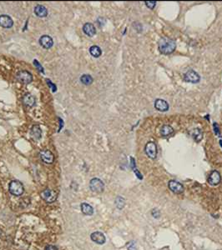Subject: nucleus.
<instances>
[{"mask_svg":"<svg viewBox=\"0 0 222 250\" xmlns=\"http://www.w3.org/2000/svg\"><path fill=\"white\" fill-rule=\"evenodd\" d=\"M158 48L161 54H171L176 50V43L173 39L165 37L160 39L158 43Z\"/></svg>","mask_w":222,"mask_h":250,"instance_id":"nucleus-1","label":"nucleus"},{"mask_svg":"<svg viewBox=\"0 0 222 250\" xmlns=\"http://www.w3.org/2000/svg\"><path fill=\"white\" fill-rule=\"evenodd\" d=\"M8 189H9V192L14 196H20L24 192V185L19 181H17V180H14V181L10 183L9 186H8Z\"/></svg>","mask_w":222,"mask_h":250,"instance_id":"nucleus-2","label":"nucleus"},{"mask_svg":"<svg viewBox=\"0 0 222 250\" xmlns=\"http://www.w3.org/2000/svg\"><path fill=\"white\" fill-rule=\"evenodd\" d=\"M89 188L93 192L102 193L105 189V184H104L102 180H100V178H95L90 180Z\"/></svg>","mask_w":222,"mask_h":250,"instance_id":"nucleus-3","label":"nucleus"},{"mask_svg":"<svg viewBox=\"0 0 222 250\" xmlns=\"http://www.w3.org/2000/svg\"><path fill=\"white\" fill-rule=\"evenodd\" d=\"M144 152L149 158L154 159L157 157V146L154 142H148L144 147Z\"/></svg>","mask_w":222,"mask_h":250,"instance_id":"nucleus-4","label":"nucleus"},{"mask_svg":"<svg viewBox=\"0 0 222 250\" xmlns=\"http://www.w3.org/2000/svg\"><path fill=\"white\" fill-rule=\"evenodd\" d=\"M184 79L186 82L192 83H197L200 82V77L195 71L189 70L187 71L185 75H184Z\"/></svg>","mask_w":222,"mask_h":250,"instance_id":"nucleus-5","label":"nucleus"},{"mask_svg":"<svg viewBox=\"0 0 222 250\" xmlns=\"http://www.w3.org/2000/svg\"><path fill=\"white\" fill-rule=\"evenodd\" d=\"M17 78L18 80L20 81L21 83L28 84V83H30L33 81V75L28 71L22 70L19 71L17 73Z\"/></svg>","mask_w":222,"mask_h":250,"instance_id":"nucleus-6","label":"nucleus"},{"mask_svg":"<svg viewBox=\"0 0 222 250\" xmlns=\"http://www.w3.org/2000/svg\"><path fill=\"white\" fill-rule=\"evenodd\" d=\"M168 187L171 189V192H173L174 194H181L184 192L183 185L178 181H176V180L169 181Z\"/></svg>","mask_w":222,"mask_h":250,"instance_id":"nucleus-7","label":"nucleus"},{"mask_svg":"<svg viewBox=\"0 0 222 250\" xmlns=\"http://www.w3.org/2000/svg\"><path fill=\"white\" fill-rule=\"evenodd\" d=\"M42 199H44V201H46L47 203H53L57 199V194L56 193L50 189H45L43 192H41L40 194Z\"/></svg>","mask_w":222,"mask_h":250,"instance_id":"nucleus-8","label":"nucleus"},{"mask_svg":"<svg viewBox=\"0 0 222 250\" xmlns=\"http://www.w3.org/2000/svg\"><path fill=\"white\" fill-rule=\"evenodd\" d=\"M39 44L44 49H49L53 47L54 45V41L50 36L49 35H43V36L39 39Z\"/></svg>","mask_w":222,"mask_h":250,"instance_id":"nucleus-9","label":"nucleus"},{"mask_svg":"<svg viewBox=\"0 0 222 250\" xmlns=\"http://www.w3.org/2000/svg\"><path fill=\"white\" fill-rule=\"evenodd\" d=\"M208 182L210 185L215 186L220 184V173L216 171V170H213L212 172L210 173L208 178Z\"/></svg>","mask_w":222,"mask_h":250,"instance_id":"nucleus-10","label":"nucleus"},{"mask_svg":"<svg viewBox=\"0 0 222 250\" xmlns=\"http://www.w3.org/2000/svg\"><path fill=\"white\" fill-rule=\"evenodd\" d=\"M14 25V21L8 15H0V26L4 29H10Z\"/></svg>","mask_w":222,"mask_h":250,"instance_id":"nucleus-11","label":"nucleus"},{"mask_svg":"<svg viewBox=\"0 0 222 250\" xmlns=\"http://www.w3.org/2000/svg\"><path fill=\"white\" fill-rule=\"evenodd\" d=\"M40 156H41L42 160L44 161V163H52L54 162V156L49 150H47V149L43 150L41 153H40Z\"/></svg>","mask_w":222,"mask_h":250,"instance_id":"nucleus-12","label":"nucleus"},{"mask_svg":"<svg viewBox=\"0 0 222 250\" xmlns=\"http://www.w3.org/2000/svg\"><path fill=\"white\" fill-rule=\"evenodd\" d=\"M154 108L159 111L165 112L169 109V104L165 100L158 98L154 102Z\"/></svg>","mask_w":222,"mask_h":250,"instance_id":"nucleus-13","label":"nucleus"},{"mask_svg":"<svg viewBox=\"0 0 222 250\" xmlns=\"http://www.w3.org/2000/svg\"><path fill=\"white\" fill-rule=\"evenodd\" d=\"M91 239L98 244H104L106 241V238H105L104 233H102L101 232H95V233H92Z\"/></svg>","mask_w":222,"mask_h":250,"instance_id":"nucleus-14","label":"nucleus"},{"mask_svg":"<svg viewBox=\"0 0 222 250\" xmlns=\"http://www.w3.org/2000/svg\"><path fill=\"white\" fill-rule=\"evenodd\" d=\"M83 30L84 33L88 35L89 37H93L95 34H96V29H95V27L92 24L90 23H87L85 24L84 25L83 27Z\"/></svg>","mask_w":222,"mask_h":250,"instance_id":"nucleus-15","label":"nucleus"},{"mask_svg":"<svg viewBox=\"0 0 222 250\" xmlns=\"http://www.w3.org/2000/svg\"><path fill=\"white\" fill-rule=\"evenodd\" d=\"M34 13L37 16L40 18H44L48 15V10L43 5H37L36 7L34 8Z\"/></svg>","mask_w":222,"mask_h":250,"instance_id":"nucleus-16","label":"nucleus"},{"mask_svg":"<svg viewBox=\"0 0 222 250\" xmlns=\"http://www.w3.org/2000/svg\"><path fill=\"white\" fill-rule=\"evenodd\" d=\"M23 102L24 104L26 106L28 107H33L35 104V98L31 93H26V94L24 96V98H23Z\"/></svg>","mask_w":222,"mask_h":250,"instance_id":"nucleus-17","label":"nucleus"},{"mask_svg":"<svg viewBox=\"0 0 222 250\" xmlns=\"http://www.w3.org/2000/svg\"><path fill=\"white\" fill-rule=\"evenodd\" d=\"M173 132H174V129H173V128L171 126V125L165 124V125H163V126L161 127L160 134L162 136H164V137L170 136L171 134H173Z\"/></svg>","mask_w":222,"mask_h":250,"instance_id":"nucleus-18","label":"nucleus"},{"mask_svg":"<svg viewBox=\"0 0 222 250\" xmlns=\"http://www.w3.org/2000/svg\"><path fill=\"white\" fill-rule=\"evenodd\" d=\"M81 211L85 215H92L94 214L93 207L90 206L89 204H86V203L81 204Z\"/></svg>","mask_w":222,"mask_h":250,"instance_id":"nucleus-19","label":"nucleus"},{"mask_svg":"<svg viewBox=\"0 0 222 250\" xmlns=\"http://www.w3.org/2000/svg\"><path fill=\"white\" fill-rule=\"evenodd\" d=\"M89 53L95 58H99L102 54V50L99 46L94 45V46H91L89 48Z\"/></svg>","mask_w":222,"mask_h":250,"instance_id":"nucleus-20","label":"nucleus"},{"mask_svg":"<svg viewBox=\"0 0 222 250\" xmlns=\"http://www.w3.org/2000/svg\"><path fill=\"white\" fill-rule=\"evenodd\" d=\"M191 136L196 142H200L203 138V133L200 129H195L191 132Z\"/></svg>","mask_w":222,"mask_h":250,"instance_id":"nucleus-21","label":"nucleus"},{"mask_svg":"<svg viewBox=\"0 0 222 250\" xmlns=\"http://www.w3.org/2000/svg\"><path fill=\"white\" fill-rule=\"evenodd\" d=\"M80 81L84 85H89L93 83V78L89 74H83L81 76Z\"/></svg>","mask_w":222,"mask_h":250,"instance_id":"nucleus-22","label":"nucleus"},{"mask_svg":"<svg viewBox=\"0 0 222 250\" xmlns=\"http://www.w3.org/2000/svg\"><path fill=\"white\" fill-rule=\"evenodd\" d=\"M31 134L34 136V138H35L36 139H39L41 138V129L39 126H34L32 128Z\"/></svg>","mask_w":222,"mask_h":250,"instance_id":"nucleus-23","label":"nucleus"},{"mask_svg":"<svg viewBox=\"0 0 222 250\" xmlns=\"http://www.w3.org/2000/svg\"><path fill=\"white\" fill-rule=\"evenodd\" d=\"M115 204H116V206H117L118 209H123L124 206H125V199L121 198V197H118L116 200H115Z\"/></svg>","mask_w":222,"mask_h":250,"instance_id":"nucleus-24","label":"nucleus"},{"mask_svg":"<svg viewBox=\"0 0 222 250\" xmlns=\"http://www.w3.org/2000/svg\"><path fill=\"white\" fill-rule=\"evenodd\" d=\"M144 3H145V5H146L147 7L150 8V9H153L155 7V5H156V2L155 1H145Z\"/></svg>","mask_w":222,"mask_h":250,"instance_id":"nucleus-25","label":"nucleus"},{"mask_svg":"<svg viewBox=\"0 0 222 250\" xmlns=\"http://www.w3.org/2000/svg\"><path fill=\"white\" fill-rule=\"evenodd\" d=\"M214 129H215V134H217V135H219V136H220V130H219V126H218V124H216V123H215V124H214Z\"/></svg>","mask_w":222,"mask_h":250,"instance_id":"nucleus-26","label":"nucleus"},{"mask_svg":"<svg viewBox=\"0 0 222 250\" xmlns=\"http://www.w3.org/2000/svg\"><path fill=\"white\" fill-rule=\"evenodd\" d=\"M128 249L129 250H136V247H135V244L134 243H129L128 244Z\"/></svg>","mask_w":222,"mask_h":250,"instance_id":"nucleus-27","label":"nucleus"},{"mask_svg":"<svg viewBox=\"0 0 222 250\" xmlns=\"http://www.w3.org/2000/svg\"><path fill=\"white\" fill-rule=\"evenodd\" d=\"M45 250H58L54 245H48L45 248Z\"/></svg>","mask_w":222,"mask_h":250,"instance_id":"nucleus-28","label":"nucleus"},{"mask_svg":"<svg viewBox=\"0 0 222 250\" xmlns=\"http://www.w3.org/2000/svg\"><path fill=\"white\" fill-rule=\"evenodd\" d=\"M134 173H135V174L137 175V177L139 178V179H142V178H143V176H142V175L140 174V173H139V171H138V170L134 169Z\"/></svg>","mask_w":222,"mask_h":250,"instance_id":"nucleus-29","label":"nucleus"},{"mask_svg":"<svg viewBox=\"0 0 222 250\" xmlns=\"http://www.w3.org/2000/svg\"><path fill=\"white\" fill-rule=\"evenodd\" d=\"M47 82H48V83H49V84L50 85V87H51L52 89H53V88H54V91H55V89H56V87H55V86H54V84H52V83H51V82H50V81L49 80V79H47Z\"/></svg>","mask_w":222,"mask_h":250,"instance_id":"nucleus-30","label":"nucleus"},{"mask_svg":"<svg viewBox=\"0 0 222 250\" xmlns=\"http://www.w3.org/2000/svg\"><path fill=\"white\" fill-rule=\"evenodd\" d=\"M220 146L222 147V140H220Z\"/></svg>","mask_w":222,"mask_h":250,"instance_id":"nucleus-31","label":"nucleus"},{"mask_svg":"<svg viewBox=\"0 0 222 250\" xmlns=\"http://www.w3.org/2000/svg\"><path fill=\"white\" fill-rule=\"evenodd\" d=\"M1 234H2V231L0 230V236H1Z\"/></svg>","mask_w":222,"mask_h":250,"instance_id":"nucleus-32","label":"nucleus"}]
</instances>
